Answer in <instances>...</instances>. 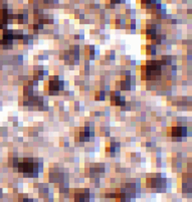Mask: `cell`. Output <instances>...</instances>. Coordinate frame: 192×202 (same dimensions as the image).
Masks as SVG:
<instances>
[{
    "label": "cell",
    "instance_id": "cell-1",
    "mask_svg": "<svg viewBox=\"0 0 192 202\" xmlns=\"http://www.w3.org/2000/svg\"><path fill=\"white\" fill-rule=\"evenodd\" d=\"M183 131H185V128H182V127H174L172 129V136L173 137H181V136H185V134L183 133Z\"/></svg>",
    "mask_w": 192,
    "mask_h": 202
}]
</instances>
